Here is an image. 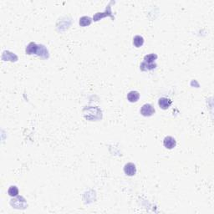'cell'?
<instances>
[{
    "mask_svg": "<svg viewBox=\"0 0 214 214\" xmlns=\"http://www.w3.org/2000/svg\"><path fill=\"white\" fill-rule=\"evenodd\" d=\"M155 113L154 107L152 106L151 104H145L142 105V109H141V114L143 116L149 117L152 116V115Z\"/></svg>",
    "mask_w": 214,
    "mask_h": 214,
    "instance_id": "cell-1",
    "label": "cell"
},
{
    "mask_svg": "<svg viewBox=\"0 0 214 214\" xmlns=\"http://www.w3.org/2000/svg\"><path fill=\"white\" fill-rule=\"evenodd\" d=\"M111 8H110V5H108V7L106 8L105 9V12L104 13H96L95 15H94V18L93 19L94 21H99L100 19H101L102 18L106 17V16H110L112 18V19H114V17L112 16V13H111Z\"/></svg>",
    "mask_w": 214,
    "mask_h": 214,
    "instance_id": "cell-2",
    "label": "cell"
},
{
    "mask_svg": "<svg viewBox=\"0 0 214 214\" xmlns=\"http://www.w3.org/2000/svg\"><path fill=\"white\" fill-rule=\"evenodd\" d=\"M124 172L125 173H126V175H127V176H130V177L134 176V175H136V165H135L134 163H131V162L126 163L124 167Z\"/></svg>",
    "mask_w": 214,
    "mask_h": 214,
    "instance_id": "cell-3",
    "label": "cell"
},
{
    "mask_svg": "<svg viewBox=\"0 0 214 214\" xmlns=\"http://www.w3.org/2000/svg\"><path fill=\"white\" fill-rule=\"evenodd\" d=\"M163 145L167 149H173L176 145H177V142L176 140L172 136H166L163 140Z\"/></svg>",
    "mask_w": 214,
    "mask_h": 214,
    "instance_id": "cell-4",
    "label": "cell"
},
{
    "mask_svg": "<svg viewBox=\"0 0 214 214\" xmlns=\"http://www.w3.org/2000/svg\"><path fill=\"white\" fill-rule=\"evenodd\" d=\"M172 104V100L169 98L162 97L160 98L158 100V105H159L160 108L162 110H167L169 108Z\"/></svg>",
    "mask_w": 214,
    "mask_h": 214,
    "instance_id": "cell-5",
    "label": "cell"
},
{
    "mask_svg": "<svg viewBox=\"0 0 214 214\" xmlns=\"http://www.w3.org/2000/svg\"><path fill=\"white\" fill-rule=\"evenodd\" d=\"M40 45H37L35 43H30L26 48V54L28 55H32V54H36L38 55V50H40Z\"/></svg>",
    "mask_w": 214,
    "mask_h": 214,
    "instance_id": "cell-6",
    "label": "cell"
},
{
    "mask_svg": "<svg viewBox=\"0 0 214 214\" xmlns=\"http://www.w3.org/2000/svg\"><path fill=\"white\" fill-rule=\"evenodd\" d=\"M140 98V94L139 92H137L136 90H132V91H130L127 95V99L129 100L130 102L134 103L138 101Z\"/></svg>",
    "mask_w": 214,
    "mask_h": 214,
    "instance_id": "cell-7",
    "label": "cell"
},
{
    "mask_svg": "<svg viewBox=\"0 0 214 214\" xmlns=\"http://www.w3.org/2000/svg\"><path fill=\"white\" fill-rule=\"evenodd\" d=\"M156 67H157V64H155V63H153V64H148V63L142 62L141 64V67L140 68H141V70L142 71H147V70H154Z\"/></svg>",
    "mask_w": 214,
    "mask_h": 214,
    "instance_id": "cell-8",
    "label": "cell"
},
{
    "mask_svg": "<svg viewBox=\"0 0 214 214\" xmlns=\"http://www.w3.org/2000/svg\"><path fill=\"white\" fill-rule=\"evenodd\" d=\"M144 44V39L141 35H136L135 36L134 39H133V45L136 46V48L142 47V45Z\"/></svg>",
    "mask_w": 214,
    "mask_h": 214,
    "instance_id": "cell-9",
    "label": "cell"
},
{
    "mask_svg": "<svg viewBox=\"0 0 214 214\" xmlns=\"http://www.w3.org/2000/svg\"><path fill=\"white\" fill-rule=\"evenodd\" d=\"M157 59V55L156 54H150L144 57V62L148 64H153L154 61Z\"/></svg>",
    "mask_w": 214,
    "mask_h": 214,
    "instance_id": "cell-10",
    "label": "cell"
},
{
    "mask_svg": "<svg viewBox=\"0 0 214 214\" xmlns=\"http://www.w3.org/2000/svg\"><path fill=\"white\" fill-rule=\"evenodd\" d=\"M92 22V20L90 17H86V16H84V17L80 18V25L82 26V27H85V26H88L90 25Z\"/></svg>",
    "mask_w": 214,
    "mask_h": 214,
    "instance_id": "cell-11",
    "label": "cell"
},
{
    "mask_svg": "<svg viewBox=\"0 0 214 214\" xmlns=\"http://www.w3.org/2000/svg\"><path fill=\"white\" fill-rule=\"evenodd\" d=\"M8 194L10 197H17L19 194V189L16 186H11L8 190Z\"/></svg>",
    "mask_w": 214,
    "mask_h": 214,
    "instance_id": "cell-12",
    "label": "cell"
}]
</instances>
